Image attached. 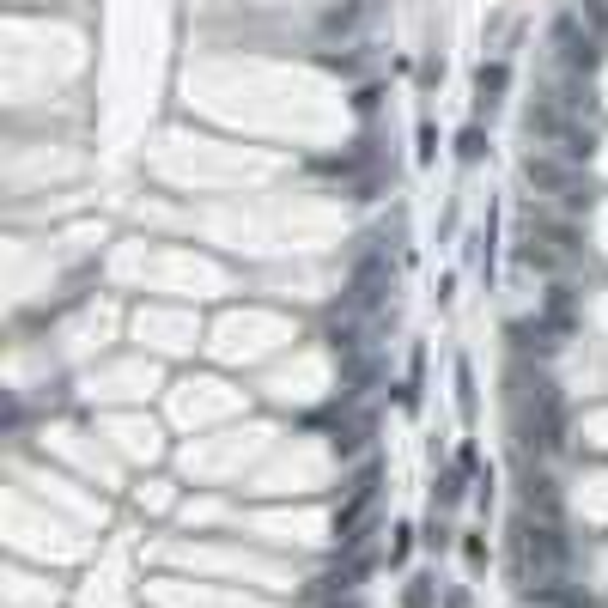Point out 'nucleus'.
Here are the masks:
<instances>
[{"mask_svg": "<svg viewBox=\"0 0 608 608\" xmlns=\"http://www.w3.org/2000/svg\"><path fill=\"white\" fill-rule=\"evenodd\" d=\"M456 152H463V159H481V128H469V134H463V146H456Z\"/></svg>", "mask_w": 608, "mask_h": 608, "instance_id": "9d476101", "label": "nucleus"}, {"mask_svg": "<svg viewBox=\"0 0 608 608\" xmlns=\"http://www.w3.org/2000/svg\"><path fill=\"white\" fill-rule=\"evenodd\" d=\"M529 596H536V608H596L590 590H578L566 572H560V578H542V584H529Z\"/></svg>", "mask_w": 608, "mask_h": 608, "instance_id": "20e7f679", "label": "nucleus"}, {"mask_svg": "<svg viewBox=\"0 0 608 608\" xmlns=\"http://www.w3.org/2000/svg\"><path fill=\"white\" fill-rule=\"evenodd\" d=\"M523 177L536 183L542 195H560L566 207H590V183H584L578 159H560V152H529V159H523Z\"/></svg>", "mask_w": 608, "mask_h": 608, "instance_id": "7ed1b4c3", "label": "nucleus"}, {"mask_svg": "<svg viewBox=\"0 0 608 608\" xmlns=\"http://www.w3.org/2000/svg\"><path fill=\"white\" fill-rule=\"evenodd\" d=\"M554 43H560V61H566L572 73H590V67H596V43L578 37V19H560V25H554Z\"/></svg>", "mask_w": 608, "mask_h": 608, "instance_id": "39448f33", "label": "nucleus"}, {"mask_svg": "<svg viewBox=\"0 0 608 608\" xmlns=\"http://www.w3.org/2000/svg\"><path fill=\"white\" fill-rule=\"evenodd\" d=\"M566 554H572V542H566V529L554 517L517 511V523H511V578L523 590L542 584V578H560L566 572Z\"/></svg>", "mask_w": 608, "mask_h": 608, "instance_id": "f03ea898", "label": "nucleus"}, {"mask_svg": "<svg viewBox=\"0 0 608 608\" xmlns=\"http://www.w3.org/2000/svg\"><path fill=\"white\" fill-rule=\"evenodd\" d=\"M384 262H377V256H365L359 268H353V304H377V286H384Z\"/></svg>", "mask_w": 608, "mask_h": 608, "instance_id": "423d86ee", "label": "nucleus"}, {"mask_svg": "<svg viewBox=\"0 0 608 608\" xmlns=\"http://www.w3.org/2000/svg\"><path fill=\"white\" fill-rule=\"evenodd\" d=\"M505 80H511V73H505V61H493V67H481V104H487V110L499 104V92H505Z\"/></svg>", "mask_w": 608, "mask_h": 608, "instance_id": "0eeeda50", "label": "nucleus"}, {"mask_svg": "<svg viewBox=\"0 0 608 608\" xmlns=\"http://www.w3.org/2000/svg\"><path fill=\"white\" fill-rule=\"evenodd\" d=\"M456 499H463V469L438 475V505H456Z\"/></svg>", "mask_w": 608, "mask_h": 608, "instance_id": "6e6552de", "label": "nucleus"}, {"mask_svg": "<svg viewBox=\"0 0 608 608\" xmlns=\"http://www.w3.org/2000/svg\"><path fill=\"white\" fill-rule=\"evenodd\" d=\"M402 608H432V584H426V578H414V584H408V596H402Z\"/></svg>", "mask_w": 608, "mask_h": 608, "instance_id": "1a4fd4ad", "label": "nucleus"}, {"mask_svg": "<svg viewBox=\"0 0 608 608\" xmlns=\"http://www.w3.org/2000/svg\"><path fill=\"white\" fill-rule=\"evenodd\" d=\"M511 426H517L523 450H560L566 444V402L548 377L529 371V365L511 371Z\"/></svg>", "mask_w": 608, "mask_h": 608, "instance_id": "f257e3e1", "label": "nucleus"}]
</instances>
